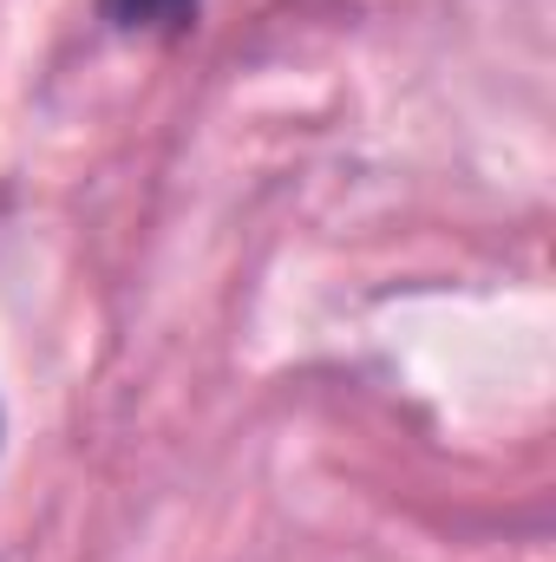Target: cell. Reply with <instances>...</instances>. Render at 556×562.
Returning <instances> with one entry per match:
<instances>
[{
  "label": "cell",
  "instance_id": "6da1fadb",
  "mask_svg": "<svg viewBox=\"0 0 556 562\" xmlns=\"http://www.w3.org/2000/svg\"><path fill=\"white\" fill-rule=\"evenodd\" d=\"M197 7L203 0H99V13L119 26V33H157V40H177L197 26Z\"/></svg>",
  "mask_w": 556,
  "mask_h": 562
}]
</instances>
